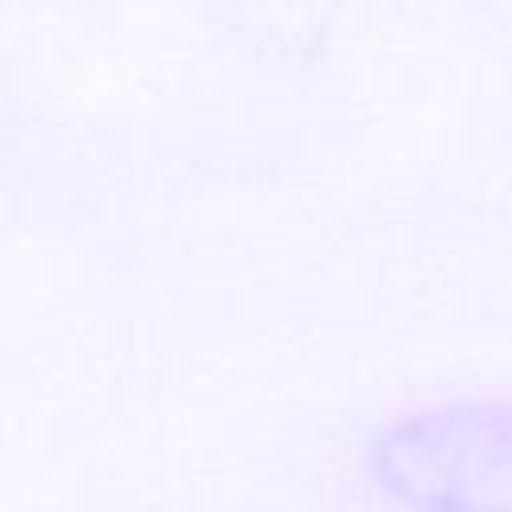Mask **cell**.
Segmentation results:
<instances>
[{"mask_svg": "<svg viewBox=\"0 0 512 512\" xmlns=\"http://www.w3.org/2000/svg\"><path fill=\"white\" fill-rule=\"evenodd\" d=\"M368 476L408 512H512V400H444L380 424Z\"/></svg>", "mask_w": 512, "mask_h": 512, "instance_id": "cell-1", "label": "cell"}]
</instances>
